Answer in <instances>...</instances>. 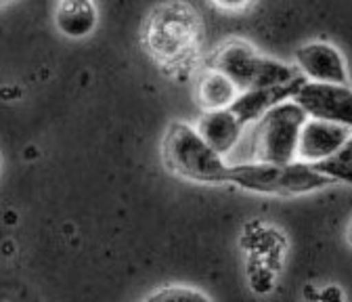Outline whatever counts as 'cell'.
I'll return each mask as SVG.
<instances>
[{
    "label": "cell",
    "instance_id": "obj_1",
    "mask_svg": "<svg viewBox=\"0 0 352 302\" xmlns=\"http://www.w3.org/2000/svg\"><path fill=\"white\" fill-rule=\"evenodd\" d=\"M227 183H233L252 193L267 195H300L329 187L331 183L302 162L262 164L248 162L229 166Z\"/></svg>",
    "mask_w": 352,
    "mask_h": 302
},
{
    "label": "cell",
    "instance_id": "obj_2",
    "mask_svg": "<svg viewBox=\"0 0 352 302\" xmlns=\"http://www.w3.org/2000/svg\"><path fill=\"white\" fill-rule=\"evenodd\" d=\"M212 69L227 76L237 86L239 93L273 89V86L292 84L302 78L296 67L260 55L245 42H231V45L220 49Z\"/></svg>",
    "mask_w": 352,
    "mask_h": 302
},
{
    "label": "cell",
    "instance_id": "obj_3",
    "mask_svg": "<svg viewBox=\"0 0 352 302\" xmlns=\"http://www.w3.org/2000/svg\"><path fill=\"white\" fill-rule=\"evenodd\" d=\"M164 158L172 172L195 183H227V162L214 153L195 128L174 122L164 139Z\"/></svg>",
    "mask_w": 352,
    "mask_h": 302
},
{
    "label": "cell",
    "instance_id": "obj_4",
    "mask_svg": "<svg viewBox=\"0 0 352 302\" xmlns=\"http://www.w3.org/2000/svg\"><path fill=\"white\" fill-rule=\"evenodd\" d=\"M306 116L302 109L283 101L264 114L254 128V160L262 164L296 162V149Z\"/></svg>",
    "mask_w": 352,
    "mask_h": 302
},
{
    "label": "cell",
    "instance_id": "obj_5",
    "mask_svg": "<svg viewBox=\"0 0 352 302\" xmlns=\"http://www.w3.org/2000/svg\"><path fill=\"white\" fill-rule=\"evenodd\" d=\"M296 103L302 114L311 120L336 122L350 126L352 122V93L350 86L304 82L289 99Z\"/></svg>",
    "mask_w": 352,
    "mask_h": 302
},
{
    "label": "cell",
    "instance_id": "obj_6",
    "mask_svg": "<svg viewBox=\"0 0 352 302\" xmlns=\"http://www.w3.org/2000/svg\"><path fill=\"white\" fill-rule=\"evenodd\" d=\"M350 126L306 118L300 131L296 162L313 166L350 143Z\"/></svg>",
    "mask_w": 352,
    "mask_h": 302
},
{
    "label": "cell",
    "instance_id": "obj_7",
    "mask_svg": "<svg viewBox=\"0 0 352 302\" xmlns=\"http://www.w3.org/2000/svg\"><path fill=\"white\" fill-rule=\"evenodd\" d=\"M296 69L308 82L348 86V72L342 53L327 42H308L296 51Z\"/></svg>",
    "mask_w": 352,
    "mask_h": 302
},
{
    "label": "cell",
    "instance_id": "obj_8",
    "mask_svg": "<svg viewBox=\"0 0 352 302\" xmlns=\"http://www.w3.org/2000/svg\"><path fill=\"white\" fill-rule=\"evenodd\" d=\"M306 80L298 78L292 84H283V86H273V89H258V91H245L239 93L237 99L231 103L229 111L243 124V128L248 124H256L264 114H267L271 107L289 101L294 97V93L300 89Z\"/></svg>",
    "mask_w": 352,
    "mask_h": 302
},
{
    "label": "cell",
    "instance_id": "obj_9",
    "mask_svg": "<svg viewBox=\"0 0 352 302\" xmlns=\"http://www.w3.org/2000/svg\"><path fill=\"white\" fill-rule=\"evenodd\" d=\"M195 133L214 153L223 158L229 151H233L235 145L239 143L243 124L229 109H216V111H206L199 118Z\"/></svg>",
    "mask_w": 352,
    "mask_h": 302
},
{
    "label": "cell",
    "instance_id": "obj_10",
    "mask_svg": "<svg viewBox=\"0 0 352 302\" xmlns=\"http://www.w3.org/2000/svg\"><path fill=\"white\" fill-rule=\"evenodd\" d=\"M55 21L61 34L69 38H82L95 30L97 9L91 3H61L55 11Z\"/></svg>",
    "mask_w": 352,
    "mask_h": 302
},
{
    "label": "cell",
    "instance_id": "obj_11",
    "mask_svg": "<svg viewBox=\"0 0 352 302\" xmlns=\"http://www.w3.org/2000/svg\"><path fill=\"white\" fill-rule=\"evenodd\" d=\"M237 95V86L216 69H210L199 82V103L206 107V111L229 109Z\"/></svg>",
    "mask_w": 352,
    "mask_h": 302
},
{
    "label": "cell",
    "instance_id": "obj_12",
    "mask_svg": "<svg viewBox=\"0 0 352 302\" xmlns=\"http://www.w3.org/2000/svg\"><path fill=\"white\" fill-rule=\"evenodd\" d=\"M350 143L346 147H342L340 151H336L333 155L313 164L311 168L321 175L323 179H327L331 185L333 183H344L348 185L350 183V175H352V158H350Z\"/></svg>",
    "mask_w": 352,
    "mask_h": 302
},
{
    "label": "cell",
    "instance_id": "obj_13",
    "mask_svg": "<svg viewBox=\"0 0 352 302\" xmlns=\"http://www.w3.org/2000/svg\"><path fill=\"white\" fill-rule=\"evenodd\" d=\"M145 302H212V298L189 285H168L149 294Z\"/></svg>",
    "mask_w": 352,
    "mask_h": 302
}]
</instances>
